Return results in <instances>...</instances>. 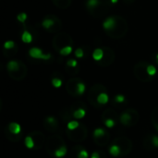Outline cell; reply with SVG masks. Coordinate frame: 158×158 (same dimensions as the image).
Returning a JSON list of instances; mask_svg holds the SVG:
<instances>
[{
    "label": "cell",
    "instance_id": "obj_1",
    "mask_svg": "<svg viewBox=\"0 0 158 158\" xmlns=\"http://www.w3.org/2000/svg\"><path fill=\"white\" fill-rule=\"evenodd\" d=\"M105 33L112 39H121L128 33L129 25L121 16L108 17L103 23Z\"/></svg>",
    "mask_w": 158,
    "mask_h": 158
},
{
    "label": "cell",
    "instance_id": "obj_2",
    "mask_svg": "<svg viewBox=\"0 0 158 158\" xmlns=\"http://www.w3.org/2000/svg\"><path fill=\"white\" fill-rule=\"evenodd\" d=\"M85 6L88 12L95 18L106 15L111 8L105 0H87Z\"/></svg>",
    "mask_w": 158,
    "mask_h": 158
},
{
    "label": "cell",
    "instance_id": "obj_3",
    "mask_svg": "<svg viewBox=\"0 0 158 158\" xmlns=\"http://www.w3.org/2000/svg\"><path fill=\"white\" fill-rule=\"evenodd\" d=\"M52 46L56 51H58L59 53L63 48L68 47V46H72L73 39L72 37L68 33H58L54 36L52 40Z\"/></svg>",
    "mask_w": 158,
    "mask_h": 158
},
{
    "label": "cell",
    "instance_id": "obj_4",
    "mask_svg": "<svg viewBox=\"0 0 158 158\" xmlns=\"http://www.w3.org/2000/svg\"><path fill=\"white\" fill-rule=\"evenodd\" d=\"M139 119H140V114L135 109L129 108L119 115V122L125 127H133L135 126Z\"/></svg>",
    "mask_w": 158,
    "mask_h": 158
},
{
    "label": "cell",
    "instance_id": "obj_5",
    "mask_svg": "<svg viewBox=\"0 0 158 158\" xmlns=\"http://www.w3.org/2000/svg\"><path fill=\"white\" fill-rule=\"evenodd\" d=\"M149 65L150 64L147 61H140L134 66L133 74L138 80L142 81V83H148L153 80L154 77L150 76L147 71V68Z\"/></svg>",
    "mask_w": 158,
    "mask_h": 158
},
{
    "label": "cell",
    "instance_id": "obj_6",
    "mask_svg": "<svg viewBox=\"0 0 158 158\" xmlns=\"http://www.w3.org/2000/svg\"><path fill=\"white\" fill-rule=\"evenodd\" d=\"M42 25L47 31L53 33H58L62 28L60 19L55 15H46L43 18Z\"/></svg>",
    "mask_w": 158,
    "mask_h": 158
},
{
    "label": "cell",
    "instance_id": "obj_7",
    "mask_svg": "<svg viewBox=\"0 0 158 158\" xmlns=\"http://www.w3.org/2000/svg\"><path fill=\"white\" fill-rule=\"evenodd\" d=\"M66 133H67L68 138L71 142H83L87 138L88 130H87V127L84 124H80L79 127L74 130H69L67 129Z\"/></svg>",
    "mask_w": 158,
    "mask_h": 158
},
{
    "label": "cell",
    "instance_id": "obj_8",
    "mask_svg": "<svg viewBox=\"0 0 158 158\" xmlns=\"http://www.w3.org/2000/svg\"><path fill=\"white\" fill-rule=\"evenodd\" d=\"M101 93H107V89L105 85L99 84V83L93 84L89 89V91H88V95H87L88 101H89V103L93 107H97V108H99L101 106L97 102V97Z\"/></svg>",
    "mask_w": 158,
    "mask_h": 158
},
{
    "label": "cell",
    "instance_id": "obj_9",
    "mask_svg": "<svg viewBox=\"0 0 158 158\" xmlns=\"http://www.w3.org/2000/svg\"><path fill=\"white\" fill-rule=\"evenodd\" d=\"M63 145H65V142L62 137L59 135H53L49 136L46 142V149L50 156H54L55 152Z\"/></svg>",
    "mask_w": 158,
    "mask_h": 158
},
{
    "label": "cell",
    "instance_id": "obj_10",
    "mask_svg": "<svg viewBox=\"0 0 158 158\" xmlns=\"http://www.w3.org/2000/svg\"><path fill=\"white\" fill-rule=\"evenodd\" d=\"M112 144H117V146H119V148L121 150L120 156L128 155L131 152L132 147H133L132 142L126 136H120V137L116 138L115 140L113 141Z\"/></svg>",
    "mask_w": 158,
    "mask_h": 158
},
{
    "label": "cell",
    "instance_id": "obj_11",
    "mask_svg": "<svg viewBox=\"0 0 158 158\" xmlns=\"http://www.w3.org/2000/svg\"><path fill=\"white\" fill-rule=\"evenodd\" d=\"M102 48L104 51L103 58L96 63L100 67H104V68L109 67L113 64L114 61H115V58H116L115 52H114V50L112 48L107 47V46H104Z\"/></svg>",
    "mask_w": 158,
    "mask_h": 158
},
{
    "label": "cell",
    "instance_id": "obj_12",
    "mask_svg": "<svg viewBox=\"0 0 158 158\" xmlns=\"http://www.w3.org/2000/svg\"><path fill=\"white\" fill-rule=\"evenodd\" d=\"M81 80L78 77H72L69 79L66 83L67 93L73 97H78V84L80 83Z\"/></svg>",
    "mask_w": 158,
    "mask_h": 158
},
{
    "label": "cell",
    "instance_id": "obj_13",
    "mask_svg": "<svg viewBox=\"0 0 158 158\" xmlns=\"http://www.w3.org/2000/svg\"><path fill=\"white\" fill-rule=\"evenodd\" d=\"M31 138H33V142H34V150L38 151L40 150L43 145H46V137L43 135V132L39 130H34L31 131L29 134Z\"/></svg>",
    "mask_w": 158,
    "mask_h": 158
},
{
    "label": "cell",
    "instance_id": "obj_14",
    "mask_svg": "<svg viewBox=\"0 0 158 158\" xmlns=\"http://www.w3.org/2000/svg\"><path fill=\"white\" fill-rule=\"evenodd\" d=\"M43 126L46 130L50 132H56L59 130V123L54 117H47L43 120Z\"/></svg>",
    "mask_w": 158,
    "mask_h": 158
},
{
    "label": "cell",
    "instance_id": "obj_15",
    "mask_svg": "<svg viewBox=\"0 0 158 158\" xmlns=\"http://www.w3.org/2000/svg\"><path fill=\"white\" fill-rule=\"evenodd\" d=\"M18 52V46L13 41H7L4 45V55L6 58H12Z\"/></svg>",
    "mask_w": 158,
    "mask_h": 158
},
{
    "label": "cell",
    "instance_id": "obj_16",
    "mask_svg": "<svg viewBox=\"0 0 158 158\" xmlns=\"http://www.w3.org/2000/svg\"><path fill=\"white\" fill-rule=\"evenodd\" d=\"M29 55L31 56L33 58L35 59H43V60H47L51 58V55L49 53L48 54H43V51L38 47H33L29 50Z\"/></svg>",
    "mask_w": 158,
    "mask_h": 158
},
{
    "label": "cell",
    "instance_id": "obj_17",
    "mask_svg": "<svg viewBox=\"0 0 158 158\" xmlns=\"http://www.w3.org/2000/svg\"><path fill=\"white\" fill-rule=\"evenodd\" d=\"M27 72H28V69H27V67L26 65H23L21 67V68L20 69V70H18L14 73H9V77L11 79H13L15 80H22L25 77H26V75H27Z\"/></svg>",
    "mask_w": 158,
    "mask_h": 158
},
{
    "label": "cell",
    "instance_id": "obj_18",
    "mask_svg": "<svg viewBox=\"0 0 158 158\" xmlns=\"http://www.w3.org/2000/svg\"><path fill=\"white\" fill-rule=\"evenodd\" d=\"M24 65V63L20 60H10L7 64L8 73H14L18 70H20L21 67Z\"/></svg>",
    "mask_w": 158,
    "mask_h": 158
},
{
    "label": "cell",
    "instance_id": "obj_19",
    "mask_svg": "<svg viewBox=\"0 0 158 158\" xmlns=\"http://www.w3.org/2000/svg\"><path fill=\"white\" fill-rule=\"evenodd\" d=\"M108 118H111V119H114L115 121H119V116L117 115V113L112 109V108H107L104 111L103 115H102V120L105 121V119H108Z\"/></svg>",
    "mask_w": 158,
    "mask_h": 158
},
{
    "label": "cell",
    "instance_id": "obj_20",
    "mask_svg": "<svg viewBox=\"0 0 158 158\" xmlns=\"http://www.w3.org/2000/svg\"><path fill=\"white\" fill-rule=\"evenodd\" d=\"M59 116H60V117L62 119V121L68 124L69 121L72 120V118H73V112L71 111L70 108H69V109L64 108L59 113Z\"/></svg>",
    "mask_w": 158,
    "mask_h": 158
},
{
    "label": "cell",
    "instance_id": "obj_21",
    "mask_svg": "<svg viewBox=\"0 0 158 158\" xmlns=\"http://www.w3.org/2000/svg\"><path fill=\"white\" fill-rule=\"evenodd\" d=\"M5 136L6 138L9 140L10 142H20L22 138V133H20V134H13L11 133V132L8 130V128L5 129Z\"/></svg>",
    "mask_w": 158,
    "mask_h": 158
},
{
    "label": "cell",
    "instance_id": "obj_22",
    "mask_svg": "<svg viewBox=\"0 0 158 158\" xmlns=\"http://www.w3.org/2000/svg\"><path fill=\"white\" fill-rule=\"evenodd\" d=\"M109 140H110V135H109L108 132H106V133L102 137L93 139V141H94V142H95V144L98 145V146H101V147L105 146V145L109 142Z\"/></svg>",
    "mask_w": 158,
    "mask_h": 158
},
{
    "label": "cell",
    "instance_id": "obj_23",
    "mask_svg": "<svg viewBox=\"0 0 158 158\" xmlns=\"http://www.w3.org/2000/svg\"><path fill=\"white\" fill-rule=\"evenodd\" d=\"M52 2L56 8L65 9L70 7L72 0H52Z\"/></svg>",
    "mask_w": 158,
    "mask_h": 158
},
{
    "label": "cell",
    "instance_id": "obj_24",
    "mask_svg": "<svg viewBox=\"0 0 158 158\" xmlns=\"http://www.w3.org/2000/svg\"><path fill=\"white\" fill-rule=\"evenodd\" d=\"M8 130L13 134H20L21 133V127L20 124H18L16 122H11L8 126Z\"/></svg>",
    "mask_w": 158,
    "mask_h": 158
},
{
    "label": "cell",
    "instance_id": "obj_25",
    "mask_svg": "<svg viewBox=\"0 0 158 158\" xmlns=\"http://www.w3.org/2000/svg\"><path fill=\"white\" fill-rule=\"evenodd\" d=\"M33 34H31L27 29H25L24 31L22 33V35H21V40L25 43H30L33 42Z\"/></svg>",
    "mask_w": 158,
    "mask_h": 158
},
{
    "label": "cell",
    "instance_id": "obj_26",
    "mask_svg": "<svg viewBox=\"0 0 158 158\" xmlns=\"http://www.w3.org/2000/svg\"><path fill=\"white\" fill-rule=\"evenodd\" d=\"M109 154L114 157L120 156L121 150H120V148H119V146H117V144H112L110 146V148H109Z\"/></svg>",
    "mask_w": 158,
    "mask_h": 158
},
{
    "label": "cell",
    "instance_id": "obj_27",
    "mask_svg": "<svg viewBox=\"0 0 158 158\" xmlns=\"http://www.w3.org/2000/svg\"><path fill=\"white\" fill-rule=\"evenodd\" d=\"M151 120L153 123L154 127L157 128L158 127V106H156L155 108L153 110L151 114Z\"/></svg>",
    "mask_w": 158,
    "mask_h": 158
},
{
    "label": "cell",
    "instance_id": "obj_28",
    "mask_svg": "<svg viewBox=\"0 0 158 158\" xmlns=\"http://www.w3.org/2000/svg\"><path fill=\"white\" fill-rule=\"evenodd\" d=\"M103 56H104L103 48H96L93 53V58L96 62H98L103 58Z\"/></svg>",
    "mask_w": 158,
    "mask_h": 158
},
{
    "label": "cell",
    "instance_id": "obj_29",
    "mask_svg": "<svg viewBox=\"0 0 158 158\" xmlns=\"http://www.w3.org/2000/svg\"><path fill=\"white\" fill-rule=\"evenodd\" d=\"M108 100H109V97L107 95V93H101L97 97V102L100 105H105L108 102Z\"/></svg>",
    "mask_w": 158,
    "mask_h": 158
},
{
    "label": "cell",
    "instance_id": "obj_30",
    "mask_svg": "<svg viewBox=\"0 0 158 158\" xmlns=\"http://www.w3.org/2000/svg\"><path fill=\"white\" fill-rule=\"evenodd\" d=\"M143 146L146 150H153L154 149L153 143H152V135H147L143 140Z\"/></svg>",
    "mask_w": 158,
    "mask_h": 158
},
{
    "label": "cell",
    "instance_id": "obj_31",
    "mask_svg": "<svg viewBox=\"0 0 158 158\" xmlns=\"http://www.w3.org/2000/svg\"><path fill=\"white\" fill-rule=\"evenodd\" d=\"M67 151H68V149H67V146H66V144H65V145H63V146H61L60 148H58V150L55 152L54 156L55 157H58V158L64 157L67 154Z\"/></svg>",
    "mask_w": 158,
    "mask_h": 158
},
{
    "label": "cell",
    "instance_id": "obj_32",
    "mask_svg": "<svg viewBox=\"0 0 158 158\" xmlns=\"http://www.w3.org/2000/svg\"><path fill=\"white\" fill-rule=\"evenodd\" d=\"M85 115H86V111L84 110V108H83V107L76 109V110L73 112V117L76 118V119L83 118V117H85Z\"/></svg>",
    "mask_w": 158,
    "mask_h": 158
},
{
    "label": "cell",
    "instance_id": "obj_33",
    "mask_svg": "<svg viewBox=\"0 0 158 158\" xmlns=\"http://www.w3.org/2000/svg\"><path fill=\"white\" fill-rule=\"evenodd\" d=\"M125 99H126L125 96L122 95V94H117V95H116L115 97H114L112 105H118L119 104L124 103L125 102Z\"/></svg>",
    "mask_w": 158,
    "mask_h": 158
},
{
    "label": "cell",
    "instance_id": "obj_34",
    "mask_svg": "<svg viewBox=\"0 0 158 158\" xmlns=\"http://www.w3.org/2000/svg\"><path fill=\"white\" fill-rule=\"evenodd\" d=\"M51 83H52V85H53L55 88H59V87L62 85V80H61V79L58 78V77H56L55 74H53V76H52Z\"/></svg>",
    "mask_w": 158,
    "mask_h": 158
},
{
    "label": "cell",
    "instance_id": "obj_35",
    "mask_svg": "<svg viewBox=\"0 0 158 158\" xmlns=\"http://www.w3.org/2000/svg\"><path fill=\"white\" fill-rule=\"evenodd\" d=\"M25 145H26V147L29 148V149H33L34 148V142H33V138H31L30 135L25 137Z\"/></svg>",
    "mask_w": 158,
    "mask_h": 158
},
{
    "label": "cell",
    "instance_id": "obj_36",
    "mask_svg": "<svg viewBox=\"0 0 158 158\" xmlns=\"http://www.w3.org/2000/svg\"><path fill=\"white\" fill-rule=\"evenodd\" d=\"M105 133H106V131H105L104 129H102V128H97V129L94 130V131H93V139L102 137V136H104Z\"/></svg>",
    "mask_w": 158,
    "mask_h": 158
},
{
    "label": "cell",
    "instance_id": "obj_37",
    "mask_svg": "<svg viewBox=\"0 0 158 158\" xmlns=\"http://www.w3.org/2000/svg\"><path fill=\"white\" fill-rule=\"evenodd\" d=\"M80 124V123H79L77 120H71V121H69V122L67 124V128H68V130H76V129L79 127Z\"/></svg>",
    "mask_w": 158,
    "mask_h": 158
},
{
    "label": "cell",
    "instance_id": "obj_38",
    "mask_svg": "<svg viewBox=\"0 0 158 158\" xmlns=\"http://www.w3.org/2000/svg\"><path fill=\"white\" fill-rule=\"evenodd\" d=\"M75 56L77 58H83L85 56V51L83 47H80V48H77L75 50Z\"/></svg>",
    "mask_w": 158,
    "mask_h": 158
},
{
    "label": "cell",
    "instance_id": "obj_39",
    "mask_svg": "<svg viewBox=\"0 0 158 158\" xmlns=\"http://www.w3.org/2000/svg\"><path fill=\"white\" fill-rule=\"evenodd\" d=\"M66 67H67V68H78V67H79L78 61H77V60H75V59H73V58H71V59H68V60L67 61Z\"/></svg>",
    "mask_w": 158,
    "mask_h": 158
},
{
    "label": "cell",
    "instance_id": "obj_40",
    "mask_svg": "<svg viewBox=\"0 0 158 158\" xmlns=\"http://www.w3.org/2000/svg\"><path fill=\"white\" fill-rule=\"evenodd\" d=\"M85 89H86L85 84L83 83V81L81 80L80 83L78 84V90H77V92H78V95L80 96V95H81V94H83L84 92H85Z\"/></svg>",
    "mask_w": 158,
    "mask_h": 158
},
{
    "label": "cell",
    "instance_id": "obj_41",
    "mask_svg": "<svg viewBox=\"0 0 158 158\" xmlns=\"http://www.w3.org/2000/svg\"><path fill=\"white\" fill-rule=\"evenodd\" d=\"M104 122V124H105V126L106 128H109V129H111V128H113L114 126L116 125V122L117 121H115L114 119H111V118H108V119H105V121H103Z\"/></svg>",
    "mask_w": 158,
    "mask_h": 158
},
{
    "label": "cell",
    "instance_id": "obj_42",
    "mask_svg": "<svg viewBox=\"0 0 158 158\" xmlns=\"http://www.w3.org/2000/svg\"><path fill=\"white\" fill-rule=\"evenodd\" d=\"M66 71L70 75V76H74L76 74H78L80 71V67L75 68H67L66 67Z\"/></svg>",
    "mask_w": 158,
    "mask_h": 158
},
{
    "label": "cell",
    "instance_id": "obj_43",
    "mask_svg": "<svg viewBox=\"0 0 158 158\" xmlns=\"http://www.w3.org/2000/svg\"><path fill=\"white\" fill-rule=\"evenodd\" d=\"M72 46H68V47H65V48H63L61 51L59 52L60 55L62 56H68L69 54H71L72 52Z\"/></svg>",
    "mask_w": 158,
    "mask_h": 158
},
{
    "label": "cell",
    "instance_id": "obj_44",
    "mask_svg": "<svg viewBox=\"0 0 158 158\" xmlns=\"http://www.w3.org/2000/svg\"><path fill=\"white\" fill-rule=\"evenodd\" d=\"M147 71H148V73H149V75L150 76H152V77H154V76L155 75V73H156V68H155V67L154 66V65H149L148 66V68H147Z\"/></svg>",
    "mask_w": 158,
    "mask_h": 158
},
{
    "label": "cell",
    "instance_id": "obj_45",
    "mask_svg": "<svg viewBox=\"0 0 158 158\" xmlns=\"http://www.w3.org/2000/svg\"><path fill=\"white\" fill-rule=\"evenodd\" d=\"M88 156H89V154H88V152L85 149L80 150L79 153L77 154L78 158H88Z\"/></svg>",
    "mask_w": 158,
    "mask_h": 158
},
{
    "label": "cell",
    "instance_id": "obj_46",
    "mask_svg": "<svg viewBox=\"0 0 158 158\" xmlns=\"http://www.w3.org/2000/svg\"><path fill=\"white\" fill-rule=\"evenodd\" d=\"M17 19H18V21H20V22H25L27 20V14L26 13H20L18 16H17Z\"/></svg>",
    "mask_w": 158,
    "mask_h": 158
},
{
    "label": "cell",
    "instance_id": "obj_47",
    "mask_svg": "<svg viewBox=\"0 0 158 158\" xmlns=\"http://www.w3.org/2000/svg\"><path fill=\"white\" fill-rule=\"evenodd\" d=\"M152 143H153L154 148H158V136L152 135Z\"/></svg>",
    "mask_w": 158,
    "mask_h": 158
},
{
    "label": "cell",
    "instance_id": "obj_48",
    "mask_svg": "<svg viewBox=\"0 0 158 158\" xmlns=\"http://www.w3.org/2000/svg\"><path fill=\"white\" fill-rule=\"evenodd\" d=\"M91 158H102V157H101L100 152L97 151V152H93V153L92 154V155H91Z\"/></svg>",
    "mask_w": 158,
    "mask_h": 158
},
{
    "label": "cell",
    "instance_id": "obj_49",
    "mask_svg": "<svg viewBox=\"0 0 158 158\" xmlns=\"http://www.w3.org/2000/svg\"><path fill=\"white\" fill-rule=\"evenodd\" d=\"M105 1L108 4L110 7H112V6H114V5H116L117 2H118V0H105Z\"/></svg>",
    "mask_w": 158,
    "mask_h": 158
},
{
    "label": "cell",
    "instance_id": "obj_50",
    "mask_svg": "<svg viewBox=\"0 0 158 158\" xmlns=\"http://www.w3.org/2000/svg\"><path fill=\"white\" fill-rule=\"evenodd\" d=\"M154 58V61L156 63V64H158V53L154 55V58Z\"/></svg>",
    "mask_w": 158,
    "mask_h": 158
},
{
    "label": "cell",
    "instance_id": "obj_51",
    "mask_svg": "<svg viewBox=\"0 0 158 158\" xmlns=\"http://www.w3.org/2000/svg\"><path fill=\"white\" fill-rule=\"evenodd\" d=\"M156 129H157V130H158V127H157V128H156Z\"/></svg>",
    "mask_w": 158,
    "mask_h": 158
},
{
    "label": "cell",
    "instance_id": "obj_52",
    "mask_svg": "<svg viewBox=\"0 0 158 158\" xmlns=\"http://www.w3.org/2000/svg\"><path fill=\"white\" fill-rule=\"evenodd\" d=\"M130 1H132V0H130Z\"/></svg>",
    "mask_w": 158,
    "mask_h": 158
}]
</instances>
